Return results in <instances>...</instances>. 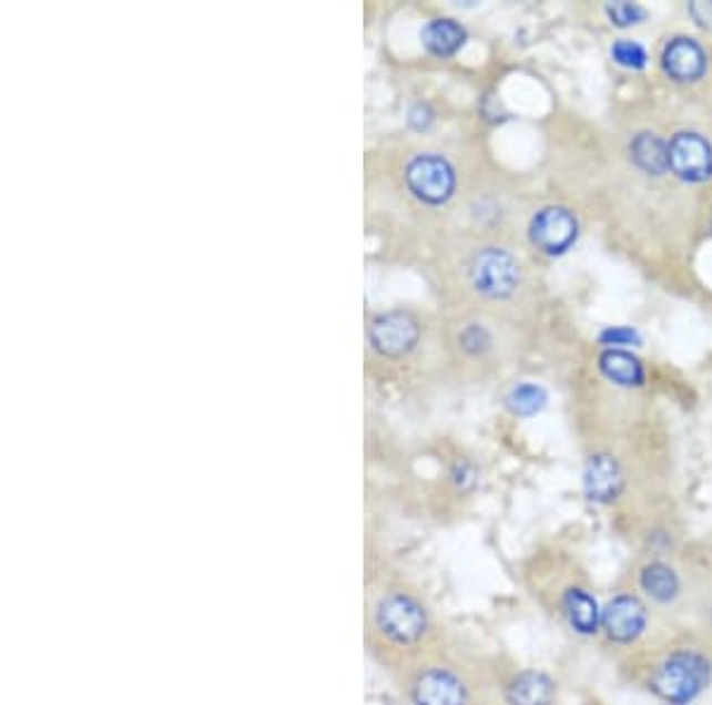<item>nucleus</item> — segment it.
<instances>
[{"instance_id":"9","label":"nucleus","mask_w":712,"mask_h":705,"mask_svg":"<svg viewBox=\"0 0 712 705\" xmlns=\"http://www.w3.org/2000/svg\"><path fill=\"white\" fill-rule=\"evenodd\" d=\"M370 343L385 357H401L418 343V324L406 314L378 316L370 326Z\"/></svg>"},{"instance_id":"21","label":"nucleus","mask_w":712,"mask_h":705,"mask_svg":"<svg viewBox=\"0 0 712 705\" xmlns=\"http://www.w3.org/2000/svg\"><path fill=\"white\" fill-rule=\"evenodd\" d=\"M461 345H464V349L472 351V355H478V351H485V349H487L489 335H487V330L480 328V326H470V328H466L464 335H461Z\"/></svg>"},{"instance_id":"4","label":"nucleus","mask_w":712,"mask_h":705,"mask_svg":"<svg viewBox=\"0 0 712 705\" xmlns=\"http://www.w3.org/2000/svg\"><path fill=\"white\" fill-rule=\"evenodd\" d=\"M649 627V609L637 594L624 592L601 609V632L618 646L634 644Z\"/></svg>"},{"instance_id":"12","label":"nucleus","mask_w":712,"mask_h":705,"mask_svg":"<svg viewBox=\"0 0 712 705\" xmlns=\"http://www.w3.org/2000/svg\"><path fill=\"white\" fill-rule=\"evenodd\" d=\"M639 590L658 606H670L682 596V578L665 561H651L639 570Z\"/></svg>"},{"instance_id":"1","label":"nucleus","mask_w":712,"mask_h":705,"mask_svg":"<svg viewBox=\"0 0 712 705\" xmlns=\"http://www.w3.org/2000/svg\"><path fill=\"white\" fill-rule=\"evenodd\" d=\"M712 682V661L699 648H677L660 661L649 680V689L672 705L696 701Z\"/></svg>"},{"instance_id":"16","label":"nucleus","mask_w":712,"mask_h":705,"mask_svg":"<svg viewBox=\"0 0 712 705\" xmlns=\"http://www.w3.org/2000/svg\"><path fill=\"white\" fill-rule=\"evenodd\" d=\"M601 374L613 380L618 385H624V388H639L643 382V368L639 364L637 357H632L630 351H622V349H606L601 359Z\"/></svg>"},{"instance_id":"10","label":"nucleus","mask_w":712,"mask_h":705,"mask_svg":"<svg viewBox=\"0 0 712 705\" xmlns=\"http://www.w3.org/2000/svg\"><path fill=\"white\" fill-rule=\"evenodd\" d=\"M624 487L620 463L608 454H593L584 468V492L597 503H613Z\"/></svg>"},{"instance_id":"24","label":"nucleus","mask_w":712,"mask_h":705,"mask_svg":"<svg viewBox=\"0 0 712 705\" xmlns=\"http://www.w3.org/2000/svg\"><path fill=\"white\" fill-rule=\"evenodd\" d=\"M665 705H672V703H665Z\"/></svg>"},{"instance_id":"19","label":"nucleus","mask_w":712,"mask_h":705,"mask_svg":"<svg viewBox=\"0 0 712 705\" xmlns=\"http://www.w3.org/2000/svg\"><path fill=\"white\" fill-rule=\"evenodd\" d=\"M610 53H613L616 62L627 67V70H643V67H647V50H643L639 43L634 41H627V39H620L613 43V48H610Z\"/></svg>"},{"instance_id":"18","label":"nucleus","mask_w":712,"mask_h":705,"mask_svg":"<svg viewBox=\"0 0 712 705\" xmlns=\"http://www.w3.org/2000/svg\"><path fill=\"white\" fill-rule=\"evenodd\" d=\"M508 409L516 416H532L547 405V392L537 385H518V388L506 399Z\"/></svg>"},{"instance_id":"3","label":"nucleus","mask_w":712,"mask_h":705,"mask_svg":"<svg viewBox=\"0 0 712 705\" xmlns=\"http://www.w3.org/2000/svg\"><path fill=\"white\" fill-rule=\"evenodd\" d=\"M409 696L414 705H470V686L454 667L428 665L411 680Z\"/></svg>"},{"instance_id":"2","label":"nucleus","mask_w":712,"mask_h":705,"mask_svg":"<svg viewBox=\"0 0 712 705\" xmlns=\"http://www.w3.org/2000/svg\"><path fill=\"white\" fill-rule=\"evenodd\" d=\"M373 627L385 644L411 648L430 632V615L423 603L409 592H387L373 609Z\"/></svg>"},{"instance_id":"15","label":"nucleus","mask_w":712,"mask_h":705,"mask_svg":"<svg viewBox=\"0 0 712 705\" xmlns=\"http://www.w3.org/2000/svg\"><path fill=\"white\" fill-rule=\"evenodd\" d=\"M423 45H426L433 55L449 58L459 53L466 43V29L454 20H433L420 33Z\"/></svg>"},{"instance_id":"20","label":"nucleus","mask_w":712,"mask_h":705,"mask_svg":"<svg viewBox=\"0 0 712 705\" xmlns=\"http://www.w3.org/2000/svg\"><path fill=\"white\" fill-rule=\"evenodd\" d=\"M610 22L618 24V27H632L639 24L643 17H647V10L639 8L637 3H610L606 8Z\"/></svg>"},{"instance_id":"23","label":"nucleus","mask_w":712,"mask_h":705,"mask_svg":"<svg viewBox=\"0 0 712 705\" xmlns=\"http://www.w3.org/2000/svg\"><path fill=\"white\" fill-rule=\"evenodd\" d=\"M430 120H433V114H430V110L426 108V105H416L411 112H409V124L414 126V129H426L428 124H430Z\"/></svg>"},{"instance_id":"11","label":"nucleus","mask_w":712,"mask_h":705,"mask_svg":"<svg viewBox=\"0 0 712 705\" xmlns=\"http://www.w3.org/2000/svg\"><path fill=\"white\" fill-rule=\"evenodd\" d=\"M663 70L674 81H696L705 72V53L703 48L686 37L674 39L663 50Z\"/></svg>"},{"instance_id":"22","label":"nucleus","mask_w":712,"mask_h":705,"mask_svg":"<svg viewBox=\"0 0 712 705\" xmlns=\"http://www.w3.org/2000/svg\"><path fill=\"white\" fill-rule=\"evenodd\" d=\"M639 340V335L630 328H608L601 335V343L603 345H632Z\"/></svg>"},{"instance_id":"6","label":"nucleus","mask_w":712,"mask_h":705,"mask_svg":"<svg viewBox=\"0 0 712 705\" xmlns=\"http://www.w3.org/2000/svg\"><path fill=\"white\" fill-rule=\"evenodd\" d=\"M470 278L475 290L487 297H506L516 290L520 272L516 259L504 249L487 247L470 266Z\"/></svg>"},{"instance_id":"8","label":"nucleus","mask_w":712,"mask_h":705,"mask_svg":"<svg viewBox=\"0 0 712 705\" xmlns=\"http://www.w3.org/2000/svg\"><path fill=\"white\" fill-rule=\"evenodd\" d=\"M530 238L547 255H563L578 238V219L563 207H547L532 219Z\"/></svg>"},{"instance_id":"7","label":"nucleus","mask_w":712,"mask_h":705,"mask_svg":"<svg viewBox=\"0 0 712 705\" xmlns=\"http://www.w3.org/2000/svg\"><path fill=\"white\" fill-rule=\"evenodd\" d=\"M668 162L670 170L689 183L712 176V147L699 133H677L668 145Z\"/></svg>"},{"instance_id":"14","label":"nucleus","mask_w":712,"mask_h":705,"mask_svg":"<svg viewBox=\"0 0 712 705\" xmlns=\"http://www.w3.org/2000/svg\"><path fill=\"white\" fill-rule=\"evenodd\" d=\"M508 705H553L556 682L541 670H522L506 684Z\"/></svg>"},{"instance_id":"5","label":"nucleus","mask_w":712,"mask_h":705,"mask_svg":"<svg viewBox=\"0 0 712 705\" xmlns=\"http://www.w3.org/2000/svg\"><path fill=\"white\" fill-rule=\"evenodd\" d=\"M406 183L411 193L428 205H443L451 197L456 176L451 164L439 155H418L406 166Z\"/></svg>"},{"instance_id":"17","label":"nucleus","mask_w":712,"mask_h":705,"mask_svg":"<svg viewBox=\"0 0 712 705\" xmlns=\"http://www.w3.org/2000/svg\"><path fill=\"white\" fill-rule=\"evenodd\" d=\"M632 157L639 170L653 176H660L670 166L668 147L655 136V133H639V136L632 141Z\"/></svg>"},{"instance_id":"13","label":"nucleus","mask_w":712,"mask_h":705,"mask_svg":"<svg viewBox=\"0 0 712 705\" xmlns=\"http://www.w3.org/2000/svg\"><path fill=\"white\" fill-rule=\"evenodd\" d=\"M561 609L572 632L593 636L601 632V609L584 586H568L561 599Z\"/></svg>"}]
</instances>
